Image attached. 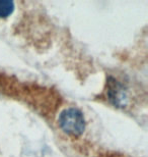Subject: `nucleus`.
Returning <instances> with one entry per match:
<instances>
[{
	"mask_svg": "<svg viewBox=\"0 0 148 157\" xmlns=\"http://www.w3.org/2000/svg\"><path fill=\"white\" fill-rule=\"evenodd\" d=\"M58 124L65 134L72 137H79L85 130V118L79 109L74 107L65 108L60 112Z\"/></svg>",
	"mask_w": 148,
	"mask_h": 157,
	"instance_id": "f257e3e1",
	"label": "nucleus"
},
{
	"mask_svg": "<svg viewBox=\"0 0 148 157\" xmlns=\"http://www.w3.org/2000/svg\"><path fill=\"white\" fill-rule=\"evenodd\" d=\"M106 96L110 102L117 107H124L128 101L127 90L115 78L110 77L106 82Z\"/></svg>",
	"mask_w": 148,
	"mask_h": 157,
	"instance_id": "f03ea898",
	"label": "nucleus"
},
{
	"mask_svg": "<svg viewBox=\"0 0 148 157\" xmlns=\"http://www.w3.org/2000/svg\"><path fill=\"white\" fill-rule=\"evenodd\" d=\"M14 2L10 0H0V18H6L14 11Z\"/></svg>",
	"mask_w": 148,
	"mask_h": 157,
	"instance_id": "7ed1b4c3",
	"label": "nucleus"
}]
</instances>
